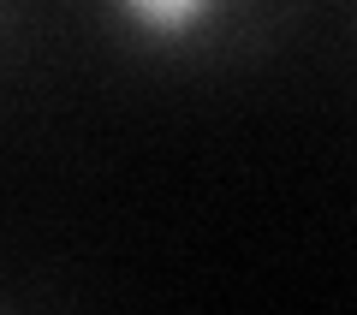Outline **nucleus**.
<instances>
[{
  "instance_id": "nucleus-1",
  "label": "nucleus",
  "mask_w": 357,
  "mask_h": 315,
  "mask_svg": "<svg viewBox=\"0 0 357 315\" xmlns=\"http://www.w3.org/2000/svg\"><path fill=\"white\" fill-rule=\"evenodd\" d=\"M220 6H227V0H107V13H114L131 36L155 42V48L197 42L220 18Z\"/></svg>"
}]
</instances>
